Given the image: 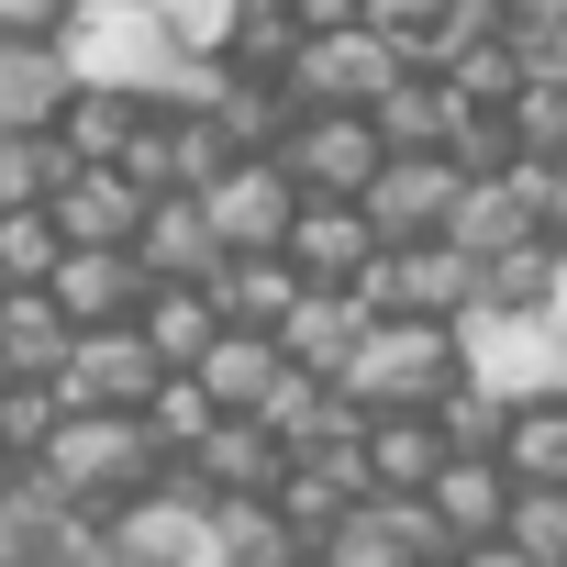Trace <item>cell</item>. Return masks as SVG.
<instances>
[{
  "instance_id": "e0dca14e",
  "label": "cell",
  "mask_w": 567,
  "mask_h": 567,
  "mask_svg": "<svg viewBox=\"0 0 567 567\" xmlns=\"http://www.w3.org/2000/svg\"><path fill=\"white\" fill-rule=\"evenodd\" d=\"M423 501L445 512V534H456V545H489V534L512 523V467H501V456H445Z\"/></svg>"
},
{
  "instance_id": "277c9868",
  "label": "cell",
  "mask_w": 567,
  "mask_h": 567,
  "mask_svg": "<svg viewBox=\"0 0 567 567\" xmlns=\"http://www.w3.org/2000/svg\"><path fill=\"white\" fill-rule=\"evenodd\" d=\"M167 379H178V368L145 346V323H90V334L68 346V368H56V401H68V412H156Z\"/></svg>"
},
{
  "instance_id": "2e32d148",
  "label": "cell",
  "mask_w": 567,
  "mask_h": 567,
  "mask_svg": "<svg viewBox=\"0 0 567 567\" xmlns=\"http://www.w3.org/2000/svg\"><path fill=\"white\" fill-rule=\"evenodd\" d=\"M212 301H223L234 334H290V312H301L312 290H301V267H290V256H223Z\"/></svg>"
},
{
  "instance_id": "1f68e13d",
  "label": "cell",
  "mask_w": 567,
  "mask_h": 567,
  "mask_svg": "<svg viewBox=\"0 0 567 567\" xmlns=\"http://www.w3.org/2000/svg\"><path fill=\"white\" fill-rule=\"evenodd\" d=\"M0 390H12V368H0Z\"/></svg>"
},
{
  "instance_id": "4dcf8cb0",
  "label": "cell",
  "mask_w": 567,
  "mask_h": 567,
  "mask_svg": "<svg viewBox=\"0 0 567 567\" xmlns=\"http://www.w3.org/2000/svg\"><path fill=\"white\" fill-rule=\"evenodd\" d=\"M545 312H556V334H567V256H556V290H545Z\"/></svg>"
},
{
  "instance_id": "9c48e42d",
  "label": "cell",
  "mask_w": 567,
  "mask_h": 567,
  "mask_svg": "<svg viewBox=\"0 0 567 567\" xmlns=\"http://www.w3.org/2000/svg\"><path fill=\"white\" fill-rule=\"evenodd\" d=\"M45 290H56V312L90 334V323H134V312L156 301V278H145L134 245H68V267L45 278Z\"/></svg>"
},
{
  "instance_id": "6da1fadb",
  "label": "cell",
  "mask_w": 567,
  "mask_h": 567,
  "mask_svg": "<svg viewBox=\"0 0 567 567\" xmlns=\"http://www.w3.org/2000/svg\"><path fill=\"white\" fill-rule=\"evenodd\" d=\"M334 390L379 423V412H434L456 390V323H423V312H368L357 357L334 368Z\"/></svg>"
},
{
  "instance_id": "d6986e66",
  "label": "cell",
  "mask_w": 567,
  "mask_h": 567,
  "mask_svg": "<svg viewBox=\"0 0 567 567\" xmlns=\"http://www.w3.org/2000/svg\"><path fill=\"white\" fill-rule=\"evenodd\" d=\"M445 456H456V445H445L434 412H379V423H368V489H434Z\"/></svg>"
},
{
  "instance_id": "ba28073f",
  "label": "cell",
  "mask_w": 567,
  "mask_h": 567,
  "mask_svg": "<svg viewBox=\"0 0 567 567\" xmlns=\"http://www.w3.org/2000/svg\"><path fill=\"white\" fill-rule=\"evenodd\" d=\"M278 167H290L312 200H368V178L390 167V134H379L368 112H312V123L290 134V156H278Z\"/></svg>"
},
{
  "instance_id": "7c38bea8",
  "label": "cell",
  "mask_w": 567,
  "mask_h": 567,
  "mask_svg": "<svg viewBox=\"0 0 567 567\" xmlns=\"http://www.w3.org/2000/svg\"><path fill=\"white\" fill-rule=\"evenodd\" d=\"M145 212H156V189H145L123 156H101V167H79V178L56 189V234H68V245H134Z\"/></svg>"
},
{
  "instance_id": "52a82bcc",
  "label": "cell",
  "mask_w": 567,
  "mask_h": 567,
  "mask_svg": "<svg viewBox=\"0 0 567 567\" xmlns=\"http://www.w3.org/2000/svg\"><path fill=\"white\" fill-rule=\"evenodd\" d=\"M478 167H456V156H390L379 178H368V223H379V245H434L445 223H456V189H467Z\"/></svg>"
},
{
  "instance_id": "f546056e",
  "label": "cell",
  "mask_w": 567,
  "mask_h": 567,
  "mask_svg": "<svg viewBox=\"0 0 567 567\" xmlns=\"http://www.w3.org/2000/svg\"><path fill=\"white\" fill-rule=\"evenodd\" d=\"M323 567H401V556H368V545H334Z\"/></svg>"
},
{
  "instance_id": "44dd1931",
  "label": "cell",
  "mask_w": 567,
  "mask_h": 567,
  "mask_svg": "<svg viewBox=\"0 0 567 567\" xmlns=\"http://www.w3.org/2000/svg\"><path fill=\"white\" fill-rule=\"evenodd\" d=\"M134 323H145V346H156V357L189 379V368L212 357V334H223V301H212V290H156Z\"/></svg>"
},
{
  "instance_id": "8fae6325",
  "label": "cell",
  "mask_w": 567,
  "mask_h": 567,
  "mask_svg": "<svg viewBox=\"0 0 567 567\" xmlns=\"http://www.w3.org/2000/svg\"><path fill=\"white\" fill-rule=\"evenodd\" d=\"M278 256H290L312 290H357V278L379 267V223H368L357 200H301V223H290Z\"/></svg>"
},
{
  "instance_id": "30bf717a",
  "label": "cell",
  "mask_w": 567,
  "mask_h": 567,
  "mask_svg": "<svg viewBox=\"0 0 567 567\" xmlns=\"http://www.w3.org/2000/svg\"><path fill=\"white\" fill-rule=\"evenodd\" d=\"M134 256H145V278H156V290H212V278H223V234H212V212L189 200V189H167L156 212H145V234H134Z\"/></svg>"
},
{
  "instance_id": "4fadbf2b",
  "label": "cell",
  "mask_w": 567,
  "mask_h": 567,
  "mask_svg": "<svg viewBox=\"0 0 567 567\" xmlns=\"http://www.w3.org/2000/svg\"><path fill=\"white\" fill-rule=\"evenodd\" d=\"M79 101V68L68 45H34V34H0V134H56Z\"/></svg>"
},
{
  "instance_id": "9a60e30c",
  "label": "cell",
  "mask_w": 567,
  "mask_h": 567,
  "mask_svg": "<svg viewBox=\"0 0 567 567\" xmlns=\"http://www.w3.org/2000/svg\"><path fill=\"white\" fill-rule=\"evenodd\" d=\"M445 245H456V256H512V245H545V223H534L523 178H512V167H489V178H467V189H456Z\"/></svg>"
},
{
  "instance_id": "3957f363",
  "label": "cell",
  "mask_w": 567,
  "mask_h": 567,
  "mask_svg": "<svg viewBox=\"0 0 567 567\" xmlns=\"http://www.w3.org/2000/svg\"><path fill=\"white\" fill-rule=\"evenodd\" d=\"M34 467H45L79 512H112V501L156 489L167 445H156V423H145V412H68V423H56V445H45Z\"/></svg>"
},
{
  "instance_id": "603a6c76",
  "label": "cell",
  "mask_w": 567,
  "mask_h": 567,
  "mask_svg": "<svg viewBox=\"0 0 567 567\" xmlns=\"http://www.w3.org/2000/svg\"><path fill=\"white\" fill-rule=\"evenodd\" d=\"M56 267H68L56 212H0V290H45Z\"/></svg>"
},
{
  "instance_id": "f1b7e54d",
  "label": "cell",
  "mask_w": 567,
  "mask_h": 567,
  "mask_svg": "<svg viewBox=\"0 0 567 567\" xmlns=\"http://www.w3.org/2000/svg\"><path fill=\"white\" fill-rule=\"evenodd\" d=\"M290 23L301 34H346V23H368V0H290Z\"/></svg>"
},
{
  "instance_id": "7402d4cb",
  "label": "cell",
  "mask_w": 567,
  "mask_h": 567,
  "mask_svg": "<svg viewBox=\"0 0 567 567\" xmlns=\"http://www.w3.org/2000/svg\"><path fill=\"white\" fill-rule=\"evenodd\" d=\"M501 467L512 489H567V401H534L501 423Z\"/></svg>"
},
{
  "instance_id": "484cf974",
  "label": "cell",
  "mask_w": 567,
  "mask_h": 567,
  "mask_svg": "<svg viewBox=\"0 0 567 567\" xmlns=\"http://www.w3.org/2000/svg\"><path fill=\"white\" fill-rule=\"evenodd\" d=\"M145 12L189 45V56H234V23H245V0H145Z\"/></svg>"
},
{
  "instance_id": "7a4b0ae2",
  "label": "cell",
  "mask_w": 567,
  "mask_h": 567,
  "mask_svg": "<svg viewBox=\"0 0 567 567\" xmlns=\"http://www.w3.org/2000/svg\"><path fill=\"white\" fill-rule=\"evenodd\" d=\"M456 379L501 412H534V401H567V334L556 312H467L456 323Z\"/></svg>"
},
{
  "instance_id": "4316f807",
  "label": "cell",
  "mask_w": 567,
  "mask_h": 567,
  "mask_svg": "<svg viewBox=\"0 0 567 567\" xmlns=\"http://www.w3.org/2000/svg\"><path fill=\"white\" fill-rule=\"evenodd\" d=\"M445 12H456V0H368V23H379L390 45H412V56H423V34H434Z\"/></svg>"
},
{
  "instance_id": "8992f818",
  "label": "cell",
  "mask_w": 567,
  "mask_h": 567,
  "mask_svg": "<svg viewBox=\"0 0 567 567\" xmlns=\"http://www.w3.org/2000/svg\"><path fill=\"white\" fill-rule=\"evenodd\" d=\"M200 212H212V234L234 245V256H278L290 245V223H301V178L278 167V156H234L212 189H189Z\"/></svg>"
},
{
  "instance_id": "83f0119b",
  "label": "cell",
  "mask_w": 567,
  "mask_h": 567,
  "mask_svg": "<svg viewBox=\"0 0 567 567\" xmlns=\"http://www.w3.org/2000/svg\"><path fill=\"white\" fill-rule=\"evenodd\" d=\"M68 12H79V0H0V34H34V45H56V34H68Z\"/></svg>"
},
{
  "instance_id": "ffe728a7",
  "label": "cell",
  "mask_w": 567,
  "mask_h": 567,
  "mask_svg": "<svg viewBox=\"0 0 567 567\" xmlns=\"http://www.w3.org/2000/svg\"><path fill=\"white\" fill-rule=\"evenodd\" d=\"M68 178H79L68 134H0V212H56Z\"/></svg>"
},
{
  "instance_id": "5bb4252c",
  "label": "cell",
  "mask_w": 567,
  "mask_h": 567,
  "mask_svg": "<svg viewBox=\"0 0 567 567\" xmlns=\"http://www.w3.org/2000/svg\"><path fill=\"white\" fill-rule=\"evenodd\" d=\"M200 390H212V412H267L278 390H290V346H278V334H212V357L189 368Z\"/></svg>"
},
{
  "instance_id": "d4e9b609",
  "label": "cell",
  "mask_w": 567,
  "mask_h": 567,
  "mask_svg": "<svg viewBox=\"0 0 567 567\" xmlns=\"http://www.w3.org/2000/svg\"><path fill=\"white\" fill-rule=\"evenodd\" d=\"M501 545H512L523 567H567V489H512Z\"/></svg>"
},
{
  "instance_id": "ac0fdd59",
  "label": "cell",
  "mask_w": 567,
  "mask_h": 567,
  "mask_svg": "<svg viewBox=\"0 0 567 567\" xmlns=\"http://www.w3.org/2000/svg\"><path fill=\"white\" fill-rule=\"evenodd\" d=\"M79 346V323L56 312V290H0V368L12 379H56Z\"/></svg>"
},
{
  "instance_id": "5b68a950",
  "label": "cell",
  "mask_w": 567,
  "mask_h": 567,
  "mask_svg": "<svg viewBox=\"0 0 567 567\" xmlns=\"http://www.w3.org/2000/svg\"><path fill=\"white\" fill-rule=\"evenodd\" d=\"M401 56H412V45H390L379 23H346V34H301V56H290V90H301L312 112H379V90L401 79Z\"/></svg>"
},
{
  "instance_id": "cb8c5ba5",
  "label": "cell",
  "mask_w": 567,
  "mask_h": 567,
  "mask_svg": "<svg viewBox=\"0 0 567 567\" xmlns=\"http://www.w3.org/2000/svg\"><path fill=\"white\" fill-rule=\"evenodd\" d=\"M134 112H145L134 90H79L56 134H68V156H79V167H101V156H123V145H134Z\"/></svg>"
}]
</instances>
